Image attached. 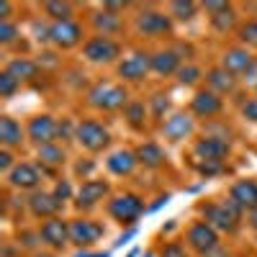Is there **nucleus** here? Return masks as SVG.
<instances>
[{"instance_id": "nucleus-33", "label": "nucleus", "mask_w": 257, "mask_h": 257, "mask_svg": "<svg viewBox=\"0 0 257 257\" xmlns=\"http://www.w3.org/2000/svg\"><path fill=\"white\" fill-rule=\"evenodd\" d=\"M18 85H21V82H18L11 72H6V70L0 72V95H3V98H11V95L18 90Z\"/></svg>"}, {"instance_id": "nucleus-25", "label": "nucleus", "mask_w": 257, "mask_h": 257, "mask_svg": "<svg viewBox=\"0 0 257 257\" xmlns=\"http://www.w3.org/2000/svg\"><path fill=\"white\" fill-rule=\"evenodd\" d=\"M137 160H139V165H144V167L157 170V167L165 165V152H162V147H160V144H155V142H144V144L137 147Z\"/></svg>"}, {"instance_id": "nucleus-31", "label": "nucleus", "mask_w": 257, "mask_h": 257, "mask_svg": "<svg viewBox=\"0 0 257 257\" xmlns=\"http://www.w3.org/2000/svg\"><path fill=\"white\" fill-rule=\"evenodd\" d=\"M198 11V3H190V0H175L173 6H170V13H173L178 21H190Z\"/></svg>"}, {"instance_id": "nucleus-49", "label": "nucleus", "mask_w": 257, "mask_h": 257, "mask_svg": "<svg viewBox=\"0 0 257 257\" xmlns=\"http://www.w3.org/2000/svg\"><path fill=\"white\" fill-rule=\"evenodd\" d=\"M77 257H108V254H88V252H80Z\"/></svg>"}, {"instance_id": "nucleus-10", "label": "nucleus", "mask_w": 257, "mask_h": 257, "mask_svg": "<svg viewBox=\"0 0 257 257\" xmlns=\"http://www.w3.org/2000/svg\"><path fill=\"white\" fill-rule=\"evenodd\" d=\"M100 237H103V226L98 221H90V219L70 221V242H75L77 247H90Z\"/></svg>"}, {"instance_id": "nucleus-36", "label": "nucleus", "mask_w": 257, "mask_h": 257, "mask_svg": "<svg viewBox=\"0 0 257 257\" xmlns=\"http://www.w3.org/2000/svg\"><path fill=\"white\" fill-rule=\"evenodd\" d=\"M198 77H201V70L196 67V64H185V67H180V72H178V80L183 85H193Z\"/></svg>"}, {"instance_id": "nucleus-2", "label": "nucleus", "mask_w": 257, "mask_h": 257, "mask_svg": "<svg viewBox=\"0 0 257 257\" xmlns=\"http://www.w3.org/2000/svg\"><path fill=\"white\" fill-rule=\"evenodd\" d=\"M88 100H90V105H95V108H100V111H118V108L126 105L128 93H126V88H121V85L98 82L88 93Z\"/></svg>"}, {"instance_id": "nucleus-32", "label": "nucleus", "mask_w": 257, "mask_h": 257, "mask_svg": "<svg viewBox=\"0 0 257 257\" xmlns=\"http://www.w3.org/2000/svg\"><path fill=\"white\" fill-rule=\"evenodd\" d=\"M144 116H147L144 103H128L126 105V118L134 128H144Z\"/></svg>"}, {"instance_id": "nucleus-17", "label": "nucleus", "mask_w": 257, "mask_h": 257, "mask_svg": "<svg viewBox=\"0 0 257 257\" xmlns=\"http://www.w3.org/2000/svg\"><path fill=\"white\" fill-rule=\"evenodd\" d=\"M108 193V183L105 180H85L77 190V208H93L98 201H103V196Z\"/></svg>"}, {"instance_id": "nucleus-7", "label": "nucleus", "mask_w": 257, "mask_h": 257, "mask_svg": "<svg viewBox=\"0 0 257 257\" xmlns=\"http://www.w3.org/2000/svg\"><path fill=\"white\" fill-rule=\"evenodd\" d=\"M49 41L59 49H72L82 41V29L75 21H57L49 26Z\"/></svg>"}, {"instance_id": "nucleus-18", "label": "nucleus", "mask_w": 257, "mask_h": 257, "mask_svg": "<svg viewBox=\"0 0 257 257\" xmlns=\"http://www.w3.org/2000/svg\"><path fill=\"white\" fill-rule=\"evenodd\" d=\"M190 108H193V113H198V116H203V118H211V116L221 113L224 103H221L219 93H213V90H201V93H196V98H193Z\"/></svg>"}, {"instance_id": "nucleus-20", "label": "nucleus", "mask_w": 257, "mask_h": 257, "mask_svg": "<svg viewBox=\"0 0 257 257\" xmlns=\"http://www.w3.org/2000/svg\"><path fill=\"white\" fill-rule=\"evenodd\" d=\"M180 54L175 49H162L152 57V70L162 77H170V75H178L180 72Z\"/></svg>"}, {"instance_id": "nucleus-44", "label": "nucleus", "mask_w": 257, "mask_h": 257, "mask_svg": "<svg viewBox=\"0 0 257 257\" xmlns=\"http://www.w3.org/2000/svg\"><path fill=\"white\" fill-rule=\"evenodd\" d=\"M244 82L249 85V88H254V90H257V59L252 62V67L244 72Z\"/></svg>"}, {"instance_id": "nucleus-15", "label": "nucleus", "mask_w": 257, "mask_h": 257, "mask_svg": "<svg viewBox=\"0 0 257 257\" xmlns=\"http://www.w3.org/2000/svg\"><path fill=\"white\" fill-rule=\"evenodd\" d=\"M39 183H41L39 170L34 165H29V162L16 165L11 173H8V185L11 188H18V190H36Z\"/></svg>"}, {"instance_id": "nucleus-45", "label": "nucleus", "mask_w": 257, "mask_h": 257, "mask_svg": "<svg viewBox=\"0 0 257 257\" xmlns=\"http://www.w3.org/2000/svg\"><path fill=\"white\" fill-rule=\"evenodd\" d=\"M90 170H93V162H77V173L80 175H88Z\"/></svg>"}, {"instance_id": "nucleus-50", "label": "nucleus", "mask_w": 257, "mask_h": 257, "mask_svg": "<svg viewBox=\"0 0 257 257\" xmlns=\"http://www.w3.org/2000/svg\"><path fill=\"white\" fill-rule=\"evenodd\" d=\"M36 257H54V254H36Z\"/></svg>"}, {"instance_id": "nucleus-21", "label": "nucleus", "mask_w": 257, "mask_h": 257, "mask_svg": "<svg viewBox=\"0 0 257 257\" xmlns=\"http://www.w3.org/2000/svg\"><path fill=\"white\" fill-rule=\"evenodd\" d=\"M162 132L167 139H173V142H180L185 139L190 132H193V118L188 113H175V116H170L165 123H162Z\"/></svg>"}, {"instance_id": "nucleus-35", "label": "nucleus", "mask_w": 257, "mask_h": 257, "mask_svg": "<svg viewBox=\"0 0 257 257\" xmlns=\"http://www.w3.org/2000/svg\"><path fill=\"white\" fill-rule=\"evenodd\" d=\"M18 39V26L13 21H0V44H13Z\"/></svg>"}, {"instance_id": "nucleus-41", "label": "nucleus", "mask_w": 257, "mask_h": 257, "mask_svg": "<svg viewBox=\"0 0 257 257\" xmlns=\"http://www.w3.org/2000/svg\"><path fill=\"white\" fill-rule=\"evenodd\" d=\"M242 116H244L247 121L257 123V98H252V100H247V103L242 105Z\"/></svg>"}, {"instance_id": "nucleus-42", "label": "nucleus", "mask_w": 257, "mask_h": 257, "mask_svg": "<svg viewBox=\"0 0 257 257\" xmlns=\"http://www.w3.org/2000/svg\"><path fill=\"white\" fill-rule=\"evenodd\" d=\"M13 167H16V165H13V155H11V149H3V152H0V170H3V173L8 175Z\"/></svg>"}, {"instance_id": "nucleus-8", "label": "nucleus", "mask_w": 257, "mask_h": 257, "mask_svg": "<svg viewBox=\"0 0 257 257\" xmlns=\"http://www.w3.org/2000/svg\"><path fill=\"white\" fill-rule=\"evenodd\" d=\"M137 31L144 36H162L173 31V21L160 11H144L137 16Z\"/></svg>"}, {"instance_id": "nucleus-4", "label": "nucleus", "mask_w": 257, "mask_h": 257, "mask_svg": "<svg viewBox=\"0 0 257 257\" xmlns=\"http://www.w3.org/2000/svg\"><path fill=\"white\" fill-rule=\"evenodd\" d=\"M75 139L88 149V152H100V149L108 147L111 134H108V128L98 121H82L75 128Z\"/></svg>"}, {"instance_id": "nucleus-3", "label": "nucleus", "mask_w": 257, "mask_h": 257, "mask_svg": "<svg viewBox=\"0 0 257 257\" xmlns=\"http://www.w3.org/2000/svg\"><path fill=\"white\" fill-rule=\"evenodd\" d=\"M185 242H188V247H190L193 252H198V254H203V257H208L216 247H221V244H219V231L213 229L211 224H206V221L190 224V229L185 231Z\"/></svg>"}, {"instance_id": "nucleus-46", "label": "nucleus", "mask_w": 257, "mask_h": 257, "mask_svg": "<svg viewBox=\"0 0 257 257\" xmlns=\"http://www.w3.org/2000/svg\"><path fill=\"white\" fill-rule=\"evenodd\" d=\"M11 3H8V0H3V3H0V13H3V21H8V16H11Z\"/></svg>"}, {"instance_id": "nucleus-48", "label": "nucleus", "mask_w": 257, "mask_h": 257, "mask_svg": "<svg viewBox=\"0 0 257 257\" xmlns=\"http://www.w3.org/2000/svg\"><path fill=\"white\" fill-rule=\"evenodd\" d=\"M70 132H72V123H70V121H64V123H59V134H64V137H70Z\"/></svg>"}, {"instance_id": "nucleus-1", "label": "nucleus", "mask_w": 257, "mask_h": 257, "mask_svg": "<svg viewBox=\"0 0 257 257\" xmlns=\"http://www.w3.org/2000/svg\"><path fill=\"white\" fill-rule=\"evenodd\" d=\"M201 213H203V221L211 224L216 231H237L239 229V219H242V208L234 203L231 198H226L224 203H206L201 206Z\"/></svg>"}, {"instance_id": "nucleus-37", "label": "nucleus", "mask_w": 257, "mask_h": 257, "mask_svg": "<svg viewBox=\"0 0 257 257\" xmlns=\"http://www.w3.org/2000/svg\"><path fill=\"white\" fill-rule=\"evenodd\" d=\"M167 108H170L167 95H152V116L155 118H162L167 113Z\"/></svg>"}, {"instance_id": "nucleus-23", "label": "nucleus", "mask_w": 257, "mask_h": 257, "mask_svg": "<svg viewBox=\"0 0 257 257\" xmlns=\"http://www.w3.org/2000/svg\"><path fill=\"white\" fill-rule=\"evenodd\" d=\"M206 82H208V88L213 93H234V88H237V77H234L231 72H226L224 67H213L206 72Z\"/></svg>"}, {"instance_id": "nucleus-9", "label": "nucleus", "mask_w": 257, "mask_h": 257, "mask_svg": "<svg viewBox=\"0 0 257 257\" xmlns=\"http://www.w3.org/2000/svg\"><path fill=\"white\" fill-rule=\"evenodd\" d=\"M39 234H41V242H47L52 249H64L70 242V224L54 216L39 226Z\"/></svg>"}, {"instance_id": "nucleus-38", "label": "nucleus", "mask_w": 257, "mask_h": 257, "mask_svg": "<svg viewBox=\"0 0 257 257\" xmlns=\"http://www.w3.org/2000/svg\"><path fill=\"white\" fill-rule=\"evenodd\" d=\"M160 257H188V252H185V247H183L180 242H167V244L162 247Z\"/></svg>"}, {"instance_id": "nucleus-24", "label": "nucleus", "mask_w": 257, "mask_h": 257, "mask_svg": "<svg viewBox=\"0 0 257 257\" xmlns=\"http://www.w3.org/2000/svg\"><path fill=\"white\" fill-rule=\"evenodd\" d=\"M93 29L98 31V36H113V34H118L123 29V24H121L118 13H111V11L103 8L100 13L93 16Z\"/></svg>"}, {"instance_id": "nucleus-11", "label": "nucleus", "mask_w": 257, "mask_h": 257, "mask_svg": "<svg viewBox=\"0 0 257 257\" xmlns=\"http://www.w3.org/2000/svg\"><path fill=\"white\" fill-rule=\"evenodd\" d=\"M152 70V57L144 54V52H134L132 57H126L118 64V75L128 82H139L147 77V72Z\"/></svg>"}, {"instance_id": "nucleus-34", "label": "nucleus", "mask_w": 257, "mask_h": 257, "mask_svg": "<svg viewBox=\"0 0 257 257\" xmlns=\"http://www.w3.org/2000/svg\"><path fill=\"white\" fill-rule=\"evenodd\" d=\"M239 41L247 47H257V21H247L239 29Z\"/></svg>"}, {"instance_id": "nucleus-5", "label": "nucleus", "mask_w": 257, "mask_h": 257, "mask_svg": "<svg viewBox=\"0 0 257 257\" xmlns=\"http://www.w3.org/2000/svg\"><path fill=\"white\" fill-rule=\"evenodd\" d=\"M82 52H85V57H88L90 62L105 64V62H113L121 54V44L116 39H111V36H93V39L85 41Z\"/></svg>"}, {"instance_id": "nucleus-40", "label": "nucleus", "mask_w": 257, "mask_h": 257, "mask_svg": "<svg viewBox=\"0 0 257 257\" xmlns=\"http://www.w3.org/2000/svg\"><path fill=\"white\" fill-rule=\"evenodd\" d=\"M72 196V185L67 183V180H62V183H57V188H54V198L62 203V201H67Z\"/></svg>"}, {"instance_id": "nucleus-28", "label": "nucleus", "mask_w": 257, "mask_h": 257, "mask_svg": "<svg viewBox=\"0 0 257 257\" xmlns=\"http://www.w3.org/2000/svg\"><path fill=\"white\" fill-rule=\"evenodd\" d=\"M39 160H41V165L62 167L64 165V149L59 144H44V147H39Z\"/></svg>"}, {"instance_id": "nucleus-47", "label": "nucleus", "mask_w": 257, "mask_h": 257, "mask_svg": "<svg viewBox=\"0 0 257 257\" xmlns=\"http://www.w3.org/2000/svg\"><path fill=\"white\" fill-rule=\"evenodd\" d=\"M247 224H249V226H252V229H257V208H254V211H249V213H247Z\"/></svg>"}, {"instance_id": "nucleus-30", "label": "nucleus", "mask_w": 257, "mask_h": 257, "mask_svg": "<svg viewBox=\"0 0 257 257\" xmlns=\"http://www.w3.org/2000/svg\"><path fill=\"white\" fill-rule=\"evenodd\" d=\"M211 24H213V29H216V31H229L234 24H237V13H234V8L229 6V8H224L219 13H213L211 16Z\"/></svg>"}, {"instance_id": "nucleus-29", "label": "nucleus", "mask_w": 257, "mask_h": 257, "mask_svg": "<svg viewBox=\"0 0 257 257\" xmlns=\"http://www.w3.org/2000/svg\"><path fill=\"white\" fill-rule=\"evenodd\" d=\"M44 13L54 21H72V3H59V0H49V3H44Z\"/></svg>"}, {"instance_id": "nucleus-39", "label": "nucleus", "mask_w": 257, "mask_h": 257, "mask_svg": "<svg viewBox=\"0 0 257 257\" xmlns=\"http://www.w3.org/2000/svg\"><path fill=\"white\" fill-rule=\"evenodd\" d=\"M18 242L31 249V247H36V244L41 242V234H39V231H21V234H18Z\"/></svg>"}, {"instance_id": "nucleus-13", "label": "nucleus", "mask_w": 257, "mask_h": 257, "mask_svg": "<svg viewBox=\"0 0 257 257\" xmlns=\"http://www.w3.org/2000/svg\"><path fill=\"white\" fill-rule=\"evenodd\" d=\"M193 152L206 162H224V157H229V152H231V147L221 137H203L196 142Z\"/></svg>"}, {"instance_id": "nucleus-22", "label": "nucleus", "mask_w": 257, "mask_h": 257, "mask_svg": "<svg viewBox=\"0 0 257 257\" xmlns=\"http://www.w3.org/2000/svg\"><path fill=\"white\" fill-rule=\"evenodd\" d=\"M105 165H108V170H111L113 175H132L134 167L139 165V160H137V152L118 149V152H113L108 160H105Z\"/></svg>"}, {"instance_id": "nucleus-43", "label": "nucleus", "mask_w": 257, "mask_h": 257, "mask_svg": "<svg viewBox=\"0 0 257 257\" xmlns=\"http://www.w3.org/2000/svg\"><path fill=\"white\" fill-rule=\"evenodd\" d=\"M221 170H224L221 162H206V165H198V173H201V175H216V173H221Z\"/></svg>"}, {"instance_id": "nucleus-6", "label": "nucleus", "mask_w": 257, "mask_h": 257, "mask_svg": "<svg viewBox=\"0 0 257 257\" xmlns=\"http://www.w3.org/2000/svg\"><path fill=\"white\" fill-rule=\"evenodd\" d=\"M144 211V203L139 196H134V193H123V196H116L111 203H108V213L121 221V224H134Z\"/></svg>"}, {"instance_id": "nucleus-26", "label": "nucleus", "mask_w": 257, "mask_h": 257, "mask_svg": "<svg viewBox=\"0 0 257 257\" xmlns=\"http://www.w3.org/2000/svg\"><path fill=\"white\" fill-rule=\"evenodd\" d=\"M0 142H3L6 149L21 147V142H24V132H21V123L16 118H11V116L0 118Z\"/></svg>"}, {"instance_id": "nucleus-12", "label": "nucleus", "mask_w": 257, "mask_h": 257, "mask_svg": "<svg viewBox=\"0 0 257 257\" xmlns=\"http://www.w3.org/2000/svg\"><path fill=\"white\" fill-rule=\"evenodd\" d=\"M59 134V123L49 116V113H41V116H34L31 123H29V137L39 144V147H44V144H54Z\"/></svg>"}, {"instance_id": "nucleus-16", "label": "nucleus", "mask_w": 257, "mask_h": 257, "mask_svg": "<svg viewBox=\"0 0 257 257\" xmlns=\"http://www.w3.org/2000/svg\"><path fill=\"white\" fill-rule=\"evenodd\" d=\"M229 198L237 203L242 211H254L257 208V183L254 180H239L234 183L231 190H229Z\"/></svg>"}, {"instance_id": "nucleus-27", "label": "nucleus", "mask_w": 257, "mask_h": 257, "mask_svg": "<svg viewBox=\"0 0 257 257\" xmlns=\"http://www.w3.org/2000/svg\"><path fill=\"white\" fill-rule=\"evenodd\" d=\"M6 72H11L18 82H21V80H34V77L39 75V64L31 62V59H26V57H18V59H11V62H8Z\"/></svg>"}, {"instance_id": "nucleus-19", "label": "nucleus", "mask_w": 257, "mask_h": 257, "mask_svg": "<svg viewBox=\"0 0 257 257\" xmlns=\"http://www.w3.org/2000/svg\"><path fill=\"white\" fill-rule=\"evenodd\" d=\"M252 62H254V57L247 52V49H226L224 52V59H221V67L226 70V72H231V75H244L249 67H252Z\"/></svg>"}, {"instance_id": "nucleus-14", "label": "nucleus", "mask_w": 257, "mask_h": 257, "mask_svg": "<svg viewBox=\"0 0 257 257\" xmlns=\"http://www.w3.org/2000/svg\"><path fill=\"white\" fill-rule=\"evenodd\" d=\"M62 203L54 198V193H47V190H34L31 198H29V211L34 213L36 219H54L59 213Z\"/></svg>"}]
</instances>
